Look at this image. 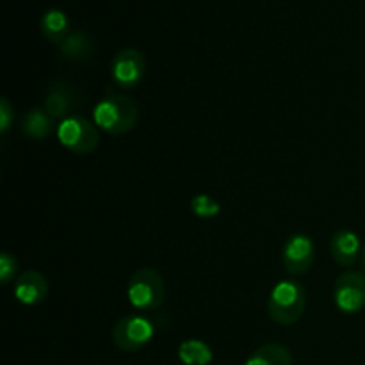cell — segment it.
<instances>
[{
	"label": "cell",
	"mask_w": 365,
	"mask_h": 365,
	"mask_svg": "<svg viewBox=\"0 0 365 365\" xmlns=\"http://www.w3.org/2000/svg\"><path fill=\"white\" fill-rule=\"evenodd\" d=\"M139 109L132 98L110 93L93 109V120L100 130L110 135H123L135 127Z\"/></svg>",
	"instance_id": "cell-1"
},
{
	"label": "cell",
	"mask_w": 365,
	"mask_h": 365,
	"mask_svg": "<svg viewBox=\"0 0 365 365\" xmlns=\"http://www.w3.org/2000/svg\"><path fill=\"white\" fill-rule=\"evenodd\" d=\"M48 294V282L39 271H24L14 284V298L24 305H39Z\"/></svg>",
	"instance_id": "cell-10"
},
{
	"label": "cell",
	"mask_w": 365,
	"mask_h": 365,
	"mask_svg": "<svg viewBox=\"0 0 365 365\" xmlns=\"http://www.w3.org/2000/svg\"><path fill=\"white\" fill-rule=\"evenodd\" d=\"M78 91L75 86L68 82L57 81L50 86L48 93L45 96V110L53 118V120H66V118L75 116L73 110L78 106Z\"/></svg>",
	"instance_id": "cell-9"
},
{
	"label": "cell",
	"mask_w": 365,
	"mask_h": 365,
	"mask_svg": "<svg viewBox=\"0 0 365 365\" xmlns=\"http://www.w3.org/2000/svg\"><path fill=\"white\" fill-rule=\"evenodd\" d=\"M335 305L344 314H356L365 307V274L344 271L334 285Z\"/></svg>",
	"instance_id": "cell-6"
},
{
	"label": "cell",
	"mask_w": 365,
	"mask_h": 365,
	"mask_svg": "<svg viewBox=\"0 0 365 365\" xmlns=\"http://www.w3.org/2000/svg\"><path fill=\"white\" fill-rule=\"evenodd\" d=\"M56 132V120L46 113L45 109H34L27 110L21 120V134L34 141H45L50 135Z\"/></svg>",
	"instance_id": "cell-13"
},
{
	"label": "cell",
	"mask_w": 365,
	"mask_h": 365,
	"mask_svg": "<svg viewBox=\"0 0 365 365\" xmlns=\"http://www.w3.org/2000/svg\"><path fill=\"white\" fill-rule=\"evenodd\" d=\"M330 253L335 262L342 267H351L362 255L360 237L353 230L341 228L334 234L330 241Z\"/></svg>",
	"instance_id": "cell-11"
},
{
	"label": "cell",
	"mask_w": 365,
	"mask_h": 365,
	"mask_svg": "<svg viewBox=\"0 0 365 365\" xmlns=\"http://www.w3.org/2000/svg\"><path fill=\"white\" fill-rule=\"evenodd\" d=\"M39 29H41L43 36L48 39L53 45H61L68 34L71 32V24L68 14L59 7H50L39 18Z\"/></svg>",
	"instance_id": "cell-14"
},
{
	"label": "cell",
	"mask_w": 365,
	"mask_h": 365,
	"mask_svg": "<svg viewBox=\"0 0 365 365\" xmlns=\"http://www.w3.org/2000/svg\"><path fill=\"white\" fill-rule=\"evenodd\" d=\"M57 139L71 153L88 155L100 143L98 127L82 116H70L57 125Z\"/></svg>",
	"instance_id": "cell-5"
},
{
	"label": "cell",
	"mask_w": 365,
	"mask_h": 365,
	"mask_svg": "<svg viewBox=\"0 0 365 365\" xmlns=\"http://www.w3.org/2000/svg\"><path fill=\"white\" fill-rule=\"evenodd\" d=\"M362 264H364V274H365V242L362 246Z\"/></svg>",
	"instance_id": "cell-20"
},
{
	"label": "cell",
	"mask_w": 365,
	"mask_h": 365,
	"mask_svg": "<svg viewBox=\"0 0 365 365\" xmlns=\"http://www.w3.org/2000/svg\"><path fill=\"white\" fill-rule=\"evenodd\" d=\"M18 273V262L14 259V255H11L9 252H4L0 255V282L2 285H7L14 278V274Z\"/></svg>",
	"instance_id": "cell-18"
},
{
	"label": "cell",
	"mask_w": 365,
	"mask_h": 365,
	"mask_svg": "<svg viewBox=\"0 0 365 365\" xmlns=\"http://www.w3.org/2000/svg\"><path fill=\"white\" fill-rule=\"evenodd\" d=\"M245 365H292L289 348L282 344H264L252 353Z\"/></svg>",
	"instance_id": "cell-15"
},
{
	"label": "cell",
	"mask_w": 365,
	"mask_h": 365,
	"mask_svg": "<svg viewBox=\"0 0 365 365\" xmlns=\"http://www.w3.org/2000/svg\"><path fill=\"white\" fill-rule=\"evenodd\" d=\"M127 296L130 305L139 312H155L166 299L163 274L152 267H141L128 280Z\"/></svg>",
	"instance_id": "cell-3"
},
{
	"label": "cell",
	"mask_w": 365,
	"mask_h": 365,
	"mask_svg": "<svg viewBox=\"0 0 365 365\" xmlns=\"http://www.w3.org/2000/svg\"><path fill=\"white\" fill-rule=\"evenodd\" d=\"M145 56L138 48H121L110 61V78L123 89L135 88L145 77Z\"/></svg>",
	"instance_id": "cell-7"
},
{
	"label": "cell",
	"mask_w": 365,
	"mask_h": 365,
	"mask_svg": "<svg viewBox=\"0 0 365 365\" xmlns=\"http://www.w3.org/2000/svg\"><path fill=\"white\" fill-rule=\"evenodd\" d=\"M314 259H316V246L309 235L294 234L285 241L282 250V262L289 274L292 277L305 274L312 267Z\"/></svg>",
	"instance_id": "cell-8"
},
{
	"label": "cell",
	"mask_w": 365,
	"mask_h": 365,
	"mask_svg": "<svg viewBox=\"0 0 365 365\" xmlns=\"http://www.w3.org/2000/svg\"><path fill=\"white\" fill-rule=\"evenodd\" d=\"M159 330V323L143 314H128L113 328V342L121 351L134 353L152 342Z\"/></svg>",
	"instance_id": "cell-4"
},
{
	"label": "cell",
	"mask_w": 365,
	"mask_h": 365,
	"mask_svg": "<svg viewBox=\"0 0 365 365\" xmlns=\"http://www.w3.org/2000/svg\"><path fill=\"white\" fill-rule=\"evenodd\" d=\"M307 309V292L294 280H282L274 284L267 298V314L271 321L282 327H291L302 319Z\"/></svg>",
	"instance_id": "cell-2"
},
{
	"label": "cell",
	"mask_w": 365,
	"mask_h": 365,
	"mask_svg": "<svg viewBox=\"0 0 365 365\" xmlns=\"http://www.w3.org/2000/svg\"><path fill=\"white\" fill-rule=\"evenodd\" d=\"M13 120L14 107L11 106L9 98L4 96V98L0 100V132H2V134H7V130H9L11 125H13Z\"/></svg>",
	"instance_id": "cell-19"
},
{
	"label": "cell",
	"mask_w": 365,
	"mask_h": 365,
	"mask_svg": "<svg viewBox=\"0 0 365 365\" xmlns=\"http://www.w3.org/2000/svg\"><path fill=\"white\" fill-rule=\"evenodd\" d=\"M61 59L71 63H84L95 53V41L84 31H71L68 38L59 45Z\"/></svg>",
	"instance_id": "cell-12"
},
{
	"label": "cell",
	"mask_w": 365,
	"mask_h": 365,
	"mask_svg": "<svg viewBox=\"0 0 365 365\" xmlns=\"http://www.w3.org/2000/svg\"><path fill=\"white\" fill-rule=\"evenodd\" d=\"M178 356L185 365H207L212 360V351L205 342L191 339L182 342L178 348Z\"/></svg>",
	"instance_id": "cell-16"
},
{
	"label": "cell",
	"mask_w": 365,
	"mask_h": 365,
	"mask_svg": "<svg viewBox=\"0 0 365 365\" xmlns=\"http://www.w3.org/2000/svg\"><path fill=\"white\" fill-rule=\"evenodd\" d=\"M191 210L198 217H214L221 212V205L209 195H196L191 200Z\"/></svg>",
	"instance_id": "cell-17"
}]
</instances>
